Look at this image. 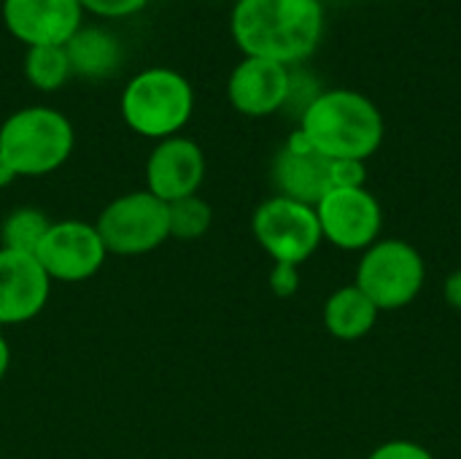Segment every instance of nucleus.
<instances>
[{
    "instance_id": "nucleus-4",
    "label": "nucleus",
    "mask_w": 461,
    "mask_h": 459,
    "mask_svg": "<svg viewBox=\"0 0 461 459\" xmlns=\"http://www.w3.org/2000/svg\"><path fill=\"white\" fill-rule=\"evenodd\" d=\"M76 133L70 119L49 106H27L0 124V154L16 176H49L73 154Z\"/></svg>"
},
{
    "instance_id": "nucleus-25",
    "label": "nucleus",
    "mask_w": 461,
    "mask_h": 459,
    "mask_svg": "<svg viewBox=\"0 0 461 459\" xmlns=\"http://www.w3.org/2000/svg\"><path fill=\"white\" fill-rule=\"evenodd\" d=\"M19 176H16V170L8 165V160L0 154V189H5V187H11L14 181H16Z\"/></svg>"
},
{
    "instance_id": "nucleus-10",
    "label": "nucleus",
    "mask_w": 461,
    "mask_h": 459,
    "mask_svg": "<svg viewBox=\"0 0 461 459\" xmlns=\"http://www.w3.org/2000/svg\"><path fill=\"white\" fill-rule=\"evenodd\" d=\"M5 30L30 46H65L84 24L78 0H3Z\"/></svg>"
},
{
    "instance_id": "nucleus-19",
    "label": "nucleus",
    "mask_w": 461,
    "mask_h": 459,
    "mask_svg": "<svg viewBox=\"0 0 461 459\" xmlns=\"http://www.w3.org/2000/svg\"><path fill=\"white\" fill-rule=\"evenodd\" d=\"M167 219H170V238L197 241L211 230L213 208L200 195H189L176 203H167Z\"/></svg>"
},
{
    "instance_id": "nucleus-14",
    "label": "nucleus",
    "mask_w": 461,
    "mask_h": 459,
    "mask_svg": "<svg viewBox=\"0 0 461 459\" xmlns=\"http://www.w3.org/2000/svg\"><path fill=\"white\" fill-rule=\"evenodd\" d=\"M51 295V279L32 254L0 246V325L35 319Z\"/></svg>"
},
{
    "instance_id": "nucleus-23",
    "label": "nucleus",
    "mask_w": 461,
    "mask_h": 459,
    "mask_svg": "<svg viewBox=\"0 0 461 459\" xmlns=\"http://www.w3.org/2000/svg\"><path fill=\"white\" fill-rule=\"evenodd\" d=\"M300 287V273L294 265H273L270 271V289L278 295V298H292Z\"/></svg>"
},
{
    "instance_id": "nucleus-13",
    "label": "nucleus",
    "mask_w": 461,
    "mask_h": 459,
    "mask_svg": "<svg viewBox=\"0 0 461 459\" xmlns=\"http://www.w3.org/2000/svg\"><path fill=\"white\" fill-rule=\"evenodd\" d=\"M273 184L281 197L316 208L332 189V160L319 154L305 135L294 130L273 160Z\"/></svg>"
},
{
    "instance_id": "nucleus-22",
    "label": "nucleus",
    "mask_w": 461,
    "mask_h": 459,
    "mask_svg": "<svg viewBox=\"0 0 461 459\" xmlns=\"http://www.w3.org/2000/svg\"><path fill=\"white\" fill-rule=\"evenodd\" d=\"M367 459H435L429 449H424L421 444L413 441H389L381 444Z\"/></svg>"
},
{
    "instance_id": "nucleus-1",
    "label": "nucleus",
    "mask_w": 461,
    "mask_h": 459,
    "mask_svg": "<svg viewBox=\"0 0 461 459\" xmlns=\"http://www.w3.org/2000/svg\"><path fill=\"white\" fill-rule=\"evenodd\" d=\"M230 32L246 57L294 68L321 43L324 5L321 0H235Z\"/></svg>"
},
{
    "instance_id": "nucleus-24",
    "label": "nucleus",
    "mask_w": 461,
    "mask_h": 459,
    "mask_svg": "<svg viewBox=\"0 0 461 459\" xmlns=\"http://www.w3.org/2000/svg\"><path fill=\"white\" fill-rule=\"evenodd\" d=\"M443 295H446V303H448L451 308H456V311H461V271H456V273H451V276L446 279Z\"/></svg>"
},
{
    "instance_id": "nucleus-5",
    "label": "nucleus",
    "mask_w": 461,
    "mask_h": 459,
    "mask_svg": "<svg viewBox=\"0 0 461 459\" xmlns=\"http://www.w3.org/2000/svg\"><path fill=\"white\" fill-rule=\"evenodd\" d=\"M427 281L421 252L400 238H378L365 249L357 265V287L375 303L378 311H400L411 306Z\"/></svg>"
},
{
    "instance_id": "nucleus-21",
    "label": "nucleus",
    "mask_w": 461,
    "mask_h": 459,
    "mask_svg": "<svg viewBox=\"0 0 461 459\" xmlns=\"http://www.w3.org/2000/svg\"><path fill=\"white\" fill-rule=\"evenodd\" d=\"M367 170L359 160H332V189L365 187Z\"/></svg>"
},
{
    "instance_id": "nucleus-9",
    "label": "nucleus",
    "mask_w": 461,
    "mask_h": 459,
    "mask_svg": "<svg viewBox=\"0 0 461 459\" xmlns=\"http://www.w3.org/2000/svg\"><path fill=\"white\" fill-rule=\"evenodd\" d=\"M316 216L324 241L335 243L343 252L370 249L384 227L381 203L367 187L330 189L316 203Z\"/></svg>"
},
{
    "instance_id": "nucleus-26",
    "label": "nucleus",
    "mask_w": 461,
    "mask_h": 459,
    "mask_svg": "<svg viewBox=\"0 0 461 459\" xmlns=\"http://www.w3.org/2000/svg\"><path fill=\"white\" fill-rule=\"evenodd\" d=\"M8 368H11V349H8V341H5V335L0 333V381L5 379Z\"/></svg>"
},
{
    "instance_id": "nucleus-11",
    "label": "nucleus",
    "mask_w": 461,
    "mask_h": 459,
    "mask_svg": "<svg viewBox=\"0 0 461 459\" xmlns=\"http://www.w3.org/2000/svg\"><path fill=\"white\" fill-rule=\"evenodd\" d=\"M205 179L203 149L184 135L157 141L146 160V189L162 203H176L181 197L197 195Z\"/></svg>"
},
{
    "instance_id": "nucleus-12",
    "label": "nucleus",
    "mask_w": 461,
    "mask_h": 459,
    "mask_svg": "<svg viewBox=\"0 0 461 459\" xmlns=\"http://www.w3.org/2000/svg\"><path fill=\"white\" fill-rule=\"evenodd\" d=\"M292 89V68L262 60L243 57L227 78V100L243 116H270L286 108Z\"/></svg>"
},
{
    "instance_id": "nucleus-8",
    "label": "nucleus",
    "mask_w": 461,
    "mask_h": 459,
    "mask_svg": "<svg viewBox=\"0 0 461 459\" xmlns=\"http://www.w3.org/2000/svg\"><path fill=\"white\" fill-rule=\"evenodd\" d=\"M108 249L95 225L81 219H62L51 222L49 233L43 235L35 260L51 281L78 284L92 279L105 265Z\"/></svg>"
},
{
    "instance_id": "nucleus-2",
    "label": "nucleus",
    "mask_w": 461,
    "mask_h": 459,
    "mask_svg": "<svg viewBox=\"0 0 461 459\" xmlns=\"http://www.w3.org/2000/svg\"><path fill=\"white\" fill-rule=\"evenodd\" d=\"M327 160H370L384 143L381 108L357 89H324L300 114L297 127Z\"/></svg>"
},
{
    "instance_id": "nucleus-17",
    "label": "nucleus",
    "mask_w": 461,
    "mask_h": 459,
    "mask_svg": "<svg viewBox=\"0 0 461 459\" xmlns=\"http://www.w3.org/2000/svg\"><path fill=\"white\" fill-rule=\"evenodd\" d=\"M49 227H51V219L41 208H32V206L14 208L0 225V246L35 257Z\"/></svg>"
},
{
    "instance_id": "nucleus-18",
    "label": "nucleus",
    "mask_w": 461,
    "mask_h": 459,
    "mask_svg": "<svg viewBox=\"0 0 461 459\" xmlns=\"http://www.w3.org/2000/svg\"><path fill=\"white\" fill-rule=\"evenodd\" d=\"M24 76L41 92L65 87V81L73 76L65 46H30L24 54Z\"/></svg>"
},
{
    "instance_id": "nucleus-6",
    "label": "nucleus",
    "mask_w": 461,
    "mask_h": 459,
    "mask_svg": "<svg viewBox=\"0 0 461 459\" xmlns=\"http://www.w3.org/2000/svg\"><path fill=\"white\" fill-rule=\"evenodd\" d=\"M108 254L138 257L159 249L170 241L167 203L154 197L149 189L127 192L111 200L95 222Z\"/></svg>"
},
{
    "instance_id": "nucleus-7",
    "label": "nucleus",
    "mask_w": 461,
    "mask_h": 459,
    "mask_svg": "<svg viewBox=\"0 0 461 459\" xmlns=\"http://www.w3.org/2000/svg\"><path fill=\"white\" fill-rule=\"evenodd\" d=\"M251 233L273 262L294 268L313 257L324 241L316 208L281 195L257 206L251 216Z\"/></svg>"
},
{
    "instance_id": "nucleus-16",
    "label": "nucleus",
    "mask_w": 461,
    "mask_h": 459,
    "mask_svg": "<svg viewBox=\"0 0 461 459\" xmlns=\"http://www.w3.org/2000/svg\"><path fill=\"white\" fill-rule=\"evenodd\" d=\"M378 314L381 311L375 308V303L357 284H348L327 298L324 327L338 341H359L375 327Z\"/></svg>"
},
{
    "instance_id": "nucleus-15",
    "label": "nucleus",
    "mask_w": 461,
    "mask_h": 459,
    "mask_svg": "<svg viewBox=\"0 0 461 459\" xmlns=\"http://www.w3.org/2000/svg\"><path fill=\"white\" fill-rule=\"evenodd\" d=\"M65 51L73 73L84 78H105L116 73L122 62V43L111 30L97 24H81L65 43Z\"/></svg>"
},
{
    "instance_id": "nucleus-20",
    "label": "nucleus",
    "mask_w": 461,
    "mask_h": 459,
    "mask_svg": "<svg viewBox=\"0 0 461 459\" xmlns=\"http://www.w3.org/2000/svg\"><path fill=\"white\" fill-rule=\"evenodd\" d=\"M84 11L100 19H127L149 5V0H78Z\"/></svg>"
},
{
    "instance_id": "nucleus-3",
    "label": "nucleus",
    "mask_w": 461,
    "mask_h": 459,
    "mask_svg": "<svg viewBox=\"0 0 461 459\" xmlns=\"http://www.w3.org/2000/svg\"><path fill=\"white\" fill-rule=\"evenodd\" d=\"M119 111L132 133L165 141L189 124L194 114V87L173 68H146L122 89Z\"/></svg>"
}]
</instances>
